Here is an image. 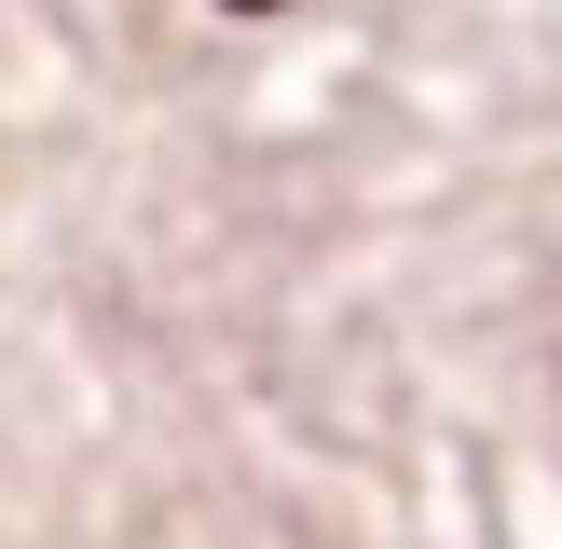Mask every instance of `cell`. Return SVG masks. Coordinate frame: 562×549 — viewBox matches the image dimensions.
I'll list each match as a JSON object with an SVG mask.
<instances>
[]
</instances>
